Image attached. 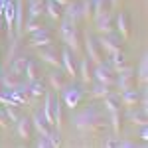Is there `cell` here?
<instances>
[{
	"label": "cell",
	"mask_w": 148,
	"mask_h": 148,
	"mask_svg": "<svg viewBox=\"0 0 148 148\" xmlns=\"http://www.w3.org/2000/svg\"><path fill=\"white\" fill-rule=\"evenodd\" d=\"M0 81H2L4 89H16L18 85H22V75H16L12 71H6L4 75H0Z\"/></svg>",
	"instance_id": "obj_25"
},
{
	"label": "cell",
	"mask_w": 148,
	"mask_h": 148,
	"mask_svg": "<svg viewBox=\"0 0 148 148\" xmlns=\"http://www.w3.org/2000/svg\"><path fill=\"white\" fill-rule=\"evenodd\" d=\"M121 36H119V32H109V34H103L97 42H99V46H101L103 53H107V56H113V53H116L119 49H121Z\"/></svg>",
	"instance_id": "obj_4"
},
{
	"label": "cell",
	"mask_w": 148,
	"mask_h": 148,
	"mask_svg": "<svg viewBox=\"0 0 148 148\" xmlns=\"http://www.w3.org/2000/svg\"><path fill=\"white\" fill-rule=\"evenodd\" d=\"M51 109H53V95L51 93H44V111H42V114H44V119H46V123L49 126L53 125V114H51Z\"/></svg>",
	"instance_id": "obj_26"
},
{
	"label": "cell",
	"mask_w": 148,
	"mask_h": 148,
	"mask_svg": "<svg viewBox=\"0 0 148 148\" xmlns=\"http://www.w3.org/2000/svg\"><path fill=\"white\" fill-rule=\"evenodd\" d=\"M116 32L123 40H128L130 38V18L126 12H121L116 16Z\"/></svg>",
	"instance_id": "obj_17"
},
{
	"label": "cell",
	"mask_w": 148,
	"mask_h": 148,
	"mask_svg": "<svg viewBox=\"0 0 148 148\" xmlns=\"http://www.w3.org/2000/svg\"><path fill=\"white\" fill-rule=\"evenodd\" d=\"M109 93H111V87H107V85H103V83H97V85L93 87L91 95H93V99H105Z\"/></svg>",
	"instance_id": "obj_34"
},
{
	"label": "cell",
	"mask_w": 148,
	"mask_h": 148,
	"mask_svg": "<svg viewBox=\"0 0 148 148\" xmlns=\"http://www.w3.org/2000/svg\"><path fill=\"white\" fill-rule=\"evenodd\" d=\"M0 42H2V30H0Z\"/></svg>",
	"instance_id": "obj_43"
},
{
	"label": "cell",
	"mask_w": 148,
	"mask_h": 148,
	"mask_svg": "<svg viewBox=\"0 0 148 148\" xmlns=\"http://www.w3.org/2000/svg\"><path fill=\"white\" fill-rule=\"evenodd\" d=\"M44 8H46V0H30L26 14H28V18H42Z\"/></svg>",
	"instance_id": "obj_27"
},
{
	"label": "cell",
	"mask_w": 148,
	"mask_h": 148,
	"mask_svg": "<svg viewBox=\"0 0 148 148\" xmlns=\"http://www.w3.org/2000/svg\"><path fill=\"white\" fill-rule=\"evenodd\" d=\"M63 18L69 20L71 24H77L81 22V4L79 2H75V0H71L67 6H65V12H63Z\"/></svg>",
	"instance_id": "obj_16"
},
{
	"label": "cell",
	"mask_w": 148,
	"mask_h": 148,
	"mask_svg": "<svg viewBox=\"0 0 148 148\" xmlns=\"http://www.w3.org/2000/svg\"><path fill=\"white\" fill-rule=\"evenodd\" d=\"M121 103L125 105V107H136V105H140V91H138L136 87L134 89H128V91H123V95H121Z\"/></svg>",
	"instance_id": "obj_23"
},
{
	"label": "cell",
	"mask_w": 148,
	"mask_h": 148,
	"mask_svg": "<svg viewBox=\"0 0 148 148\" xmlns=\"http://www.w3.org/2000/svg\"><path fill=\"white\" fill-rule=\"evenodd\" d=\"M32 126H34V130L40 136H47V132H49V125L46 123L42 111H36V113L32 114Z\"/></svg>",
	"instance_id": "obj_18"
},
{
	"label": "cell",
	"mask_w": 148,
	"mask_h": 148,
	"mask_svg": "<svg viewBox=\"0 0 148 148\" xmlns=\"http://www.w3.org/2000/svg\"><path fill=\"white\" fill-rule=\"evenodd\" d=\"M6 123H8V119H6V113H4V107L0 105V126L4 128V126H6Z\"/></svg>",
	"instance_id": "obj_40"
},
{
	"label": "cell",
	"mask_w": 148,
	"mask_h": 148,
	"mask_svg": "<svg viewBox=\"0 0 148 148\" xmlns=\"http://www.w3.org/2000/svg\"><path fill=\"white\" fill-rule=\"evenodd\" d=\"M107 126H109V116L107 111L101 109L99 105L89 103L85 109H81L73 114L71 119V128L79 134H95V136H101L107 132Z\"/></svg>",
	"instance_id": "obj_1"
},
{
	"label": "cell",
	"mask_w": 148,
	"mask_h": 148,
	"mask_svg": "<svg viewBox=\"0 0 148 148\" xmlns=\"http://www.w3.org/2000/svg\"><path fill=\"white\" fill-rule=\"evenodd\" d=\"M53 2H57V4H59V6L63 8V6H67V4L71 2V0H53Z\"/></svg>",
	"instance_id": "obj_41"
},
{
	"label": "cell",
	"mask_w": 148,
	"mask_h": 148,
	"mask_svg": "<svg viewBox=\"0 0 148 148\" xmlns=\"http://www.w3.org/2000/svg\"><path fill=\"white\" fill-rule=\"evenodd\" d=\"M51 114H53V125H56V130L61 132L63 128V101L59 97H53V109H51Z\"/></svg>",
	"instance_id": "obj_21"
},
{
	"label": "cell",
	"mask_w": 148,
	"mask_h": 148,
	"mask_svg": "<svg viewBox=\"0 0 148 148\" xmlns=\"http://www.w3.org/2000/svg\"><path fill=\"white\" fill-rule=\"evenodd\" d=\"M49 44H51V30L46 26L38 28L36 32L30 34V46L32 47H46Z\"/></svg>",
	"instance_id": "obj_8"
},
{
	"label": "cell",
	"mask_w": 148,
	"mask_h": 148,
	"mask_svg": "<svg viewBox=\"0 0 148 148\" xmlns=\"http://www.w3.org/2000/svg\"><path fill=\"white\" fill-rule=\"evenodd\" d=\"M16 132H18V136L22 138V140H32V134H34V126H32V119H28V116H20L18 121H16Z\"/></svg>",
	"instance_id": "obj_13"
},
{
	"label": "cell",
	"mask_w": 148,
	"mask_h": 148,
	"mask_svg": "<svg viewBox=\"0 0 148 148\" xmlns=\"http://www.w3.org/2000/svg\"><path fill=\"white\" fill-rule=\"evenodd\" d=\"M61 132H59V130H51V128H49V132H47V142H49V146L51 148H57L59 146V144H61Z\"/></svg>",
	"instance_id": "obj_36"
},
{
	"label": "cell",
	"mask_w": 148,
	"mask_h": 148,
	"mask_svg": "<svg viewBox=\"0 0 148 148\" xmlns=\"http://www.w3.org/2000/svg\"><path fill=\"white\" fill-rule=\"evenodd\" d=\"M91 18H93V2L91 0H83L81 2V20L89 22Z\"/></svg>",
	"instance_id": "obj_33"
},
{
	"label": "cell",
	"mask_w": 148,
	"mask_h": 148,
	"mask_svg": "<svg viewBox=\"0 0 148 148\" xmlns=\"http://www.w3.org/2000/svg\"><path fill=\"white\" fill-rule=\"evenodd\" d=\"M44 14H47L51 20H59L61 18V14H63V10H61V6L57 4V2H53V0H46V8H44Z\"/></svg>",
	"instance_id": "obj_30"
},
{
	"label": "cell",
	"mask_w": 148,
	"mask_h": 148,
	"mask_svg": "<svg viewBox=\"0 0 148 148\" xmlns=\"http://www.w3.org/2000/svg\"><path fill=\"white\" fill-rule=\"evenodd\" d=\"M121 91H128V89H134L136 87V73L132 71V67L116 73V83H114Z\"/></svg>",
	"instance_id": "obj_9"
},
{
	"label": "cell",
	"mask_w": 148,
	"mask_h": 148,
	"mask_svg": "<svg viewBox=\"0 0 148 148\" xmlns=\"http://www.w3.org/2000/svg\"><path fill=\"white\" fill-rule=\"evenodd\" d=\"M47 83H49V87H51L53 91L59 93L65 85H67V83H65V71H63L61 67H56L49 75H47Z\"/></svg>",
	"instance_id": "obj_14"
},
{
	"label": "cell",
	"mask_w": 148,
	"mask_h": 148,
	"mask_svg": "<svg viewBox=\"0 0 148 148\" xmlns=\"http://www.w3.org/2000/svg\"><path fill=\"white\" fill-rule=\"evenodd\" d=\"M61 67H63V71H65V75H69V77H75V75H77L75 57H73L71 51H69V47H65V49L61 51Z\"/></svg>",
	"instance_id": "obj_15"
},
{
	"label": "cell",
	"mask_w": 148,
	"mask_h": 148,
	"mask_svg": "<svg viewBox=\"0 0 148 148\" xmlns=\"http://www.w3.org/2000/svg\"><path fill=\"white\" fill-rule=\"evenodd\" d=\"M93 79L97 81V83L107 85V87H113L114 83H116V73H114V69L109 65V61H107V63L99 61L97 67H95V71H93Z\"/></svg>",
	"instance_id": "obj_3"
},
{
	"label": "cell",
	"mask_w": 148,
	"mask_h": 148,
	"mask_svg": "<svg viewBox=\"0 0 148 148\" xmlns=\"http://www.w3.org/2000/svg\"><path fill=\"white\" fill-rule=\"evenodd\" d=\"M59 38L61 42H65V46L69 47L71 53H81V32L75 24H71L69 20L63 18V22L59 26Z\"/></svg>",
	"instance_id": "obj_2"
},
{
	"label": "cell",
	"mask_w": 148,
	"mask_h": 148,
	"mask_svg": "<svg viewBox=\"0 0 148 148\" xmlns=\"http://www.w3.org/2000/svg\"><path fill=\"white\" fill-rule=\"evenodd\" d=\"M126 116V121H128V123H132V125H146L148 123V109L146 107H142V105H140V107H130V111H128V113L125 114Z\"/></svg>",
	"instance_id": "obj_12"
},
{
	"label": "cell",
	"mask_w": 148,
	"mask_h": 148,
	"mask_svg": "<svg viewBox=\"0 0 148 148\" xmlns=\"http://www.w3.org/2000/svg\"><path fill=\"white\" fill-rule=\"evenodd\" d=\"M146 81H148V56L144 51L136 69V83H140V87H146Z\"/></svg>",
	"instance_id": "obj_22"
},
{
	"label": "cell",
	"mask_w": 148,
	"mask_h": 148,
	"mask_svg": "<svg viewBox=\"0 0 148 148\" xmlns=\"http://www.w3.org/2000/svg\"><path fill=\"white\" fill-rule=\"evenodd\" d=\"M36 146L38 148H46V146H49V142H47L46 136H40L38 140H36Z\"/></svg>",
	"instance_id": "obj_39"
},
{
	"label": "cell",
	"mask_w": 148,
	"mask_h": 148,
	"mask_svg": "<svg viewBox=\"0 0 148 148\" xmlns=\"http://www.w3.org/2000/svg\"><path fill=\"white\" fill-rule=\"evenodd\" d=\"M24 22H26V4L24 0H16L14 2V34L16 38H22Z\"/></svg>",
	"instance_id": "obj_7"
},
{
	"label": "cell",
	"mask_w": 148,
	"mask_h": 148,
	"mask_svg": "<svg viewBox=\"0 0 148 148\" xmlns=\"http://www.w3.org/2000/svg\"><path fill=\"white\" fill-rule=\"evenodd\" d=\"M89 63H91V61H89L87 57L81 59V63H79V77L85 85H89L93 81V71H91V67H89Z\"/></svg>",
	"instance_id": "obj_31"
},
{
	"label": "cell",
	"mask_w": 148,
	"mask_h": 148,
	"mask_svg": "<svg viewBox=\"0 0 148 148\" xmlns=\"http://www.w3.org/2000/svg\"><path fill=\"white\" fill-rule=\"evenodd\" d=\"M111 59H109V65L114 69V73H121V71H126V69H130V65L126 63V57L125 53L119 49L116 53H113V56H109Z\"/></svg>",
	"instance_id": "obj_19"
},
{
	"label": "cell",
	"mask_w": 148,
	"mask_h": 148,
	"mask_svg": "<svg viewBox=\"0 0 148 148\" xmlns=\"http://www.w3.org/2000/svg\"><path fill=\"white\" fill-rule=\"evenodd\" d=\"M38 57H40L42 63H47V65H51V67H61V57H57V49L56 47H49V46L40 47Z\"/></svg>",
	"instance_id": "obj_10"
},
{
	"label": "cell",
	"mask_w": 148,
	"mask_h": 148,
	"mask_svg": "<svg viewBox=\"0 0 148 148\" xmlns=\"http://www.w3.org/2000/svg\"><path fill=\"white\" fill-rule=\"evenodd\" d=\"M138 138H140L142 142H146V140H148V125H140V130H138Z\"/></svg>",
	"instance_id": "obj_38"
},
{
	"label": "cell",
	"mask_w": 148,
	"mask_h": 148,
	"mask_svg": "<svg viewBox=\"0 0 148 148\" xmlns=\"http://www.w3.org/2000/svg\"><path fill=\"white\" fill-rule=\"evenodd\" d=\"M4 113H6V119H8L10 123H16V121L20 119V113H18V109H16V105H4Z\"/></svg>",
	"instance_id": "obj_35"
},
{
	"label": "cell",
	"mask_w": 148,
	"mask_h": 148,
	"mask_svg": "<svg viewBox=\"0 0 148 148\" xmlns=\"http://www.w3.org/2000/svg\"><path fill=\"white\" fill-rule=\"evenodd\" d=\"M22 75H24V79H26V81L40 79V61H36V59H28Z\"/></svg>",
	"instance_id": "obj_24"
},
{
	"label": "cell",
	"mask_w": 148,
	"mask_h": 148,
	"mask_svg": "<svg viewBox=\"0 0 148 148\" xmlns=\"http://www.w3.org/2000/svg\"><path fill=\"white\" fill-rule=\"evenodd\" d=\"M26 85H28V93H30V99H32V101H36V99H42V97H44V93L47 91L42 79L26 81Z\"/></svg>",
	"instance_id": "obj_20"
},
{
	"label": "cell",
	"mask_w": 148,
	"mask_h": 148,
	"mask_svg": "<svg viewBox=\"0 0 148 148\" xmlns=\"http://www.w3.org/2000/svg\"><path fill=\"white\" fill-rule=\"evenodd\" d=\"M83 40H85V51H87V59L91 61V63H99V61H103V57H105V53H103L101 46H99V42H97V38H93L89 32H85V36H83Z\"/></svg>",
	"instance_id": "obj_5"
},
{
	"label": "cell",
	"mask_w": 148,
	"mask_h": 148,
	"mask_svg": "<svg viewBox=\"0 0 148 148\" xmlns=\"http://www.w3.org/2000/svg\"><path fill=\"white\" fill-rule=\"evenodd\" d=\"M2 10H4V0H0V16H2Z\"/></svg>",
	"instance_id": "obj_42"
},
{
	"label": "cell",
	"mask_w": 148,
	"mask_h": 148,
	"mask_svg": "<svg viewBox=\"0 0 148 148\" xmlns=\"http://www.w3.org/2000/svg\"><path fill=\"white\" fill-rule=\"evenodd\" d=\"M81 99H83V89L77 87V85H69V87L65 85V87L61 89V101H63V105L69 107L71 111L81 103Z\"/></svg>",
	"instance_id": "obj_6"
},
{
	"label": "cell",
	"mask_w": 148,
	"mask_h": 148,
	"mask_svg": "<svg viewBox=\"0 0 148 148\" xmlns=\"http://www.w3.org/2000/svg\"><path fill=\"white\" fill-rule=\"evenodd\" d=\"M103 109L107 111V113H114V111H121V97L119 95H113V93H109L105 99H103Z\"/></svg>",
	"instance_id": "obj_29"
},
{
	"label": "cell",
	"mask_w": 148,
	"mask_h": 148,
	"mask_svg": "<svg viewBox=\"0 0 148 148\" xmlns=\"http://www.w3.org/2000/svg\"><path fill=\"white\" fill-rule=\"evenodd\" d=\"M116 146H121V148H132V146H136V142H134V140H128V138H119V140H116Z\"/></svg>",
	"instance_id": "obj_37"
},
{
	"label": "cell",
	"mask_w": 148,
	"mask_h": 148,
	"mask_svg": "<svg viewBox=\"0 0 148 148\" xmlns=\"http://www.w3.org/2000/svg\"><path fill=\"white\" fill-rule=\"evenodd\" d=\"M0 89H2V81H0Z\"/></svg>",
	"instance_id": "obj_44"
},
{
	"label": "cell",
	"mask_w": 148,
	"mask_h": 148,
	"mask_svg": "<svg viewBox=\"0 0 148 148\" xmlns=\"http://www.w3.org/2000/svg\"><path fill=\"white\" fill-rule=\"evenodd\" d=\"M26 61H28V57H26V53H18L16 57H12V61L8 63L10 65V71L12 73H16V75H22L24 73V67H26Z\"/></svg>",
	"instance_id": "obj_28"
},
{
	"label": "cell",
	"mask_w": 148,
	"mask_h": 148,
	"mask_svg": "<svg viewBox=\"0 0 148 148\" xmlns=\"http://www.w3.org/2000/svg\"><path fill=\"white\" fill-rule=\"evenodd\" d=\"M109 125H111L113 134H114V136H119V134H121V111L109 113Z\"/></svg>",
	"instance_id": "obj_32"
},
{
	"label": "cell",
	"mask_w": 148,
	"mask_h": 148,
	"mask_svg": "<svg viewBox=\"0 0 148 148\" xmlns=\"http://www.w3.org/2000/svg\"><path fill=\"white\" fill-rule=\"evenodd\" d=\"M93 22H95V28H97V32L99 34H109V32H113V14H111V10L103 12V14H99V16H95L93 18Z\"/></svg>",
	"instance_id": "obj_11"
}]
</instances>
